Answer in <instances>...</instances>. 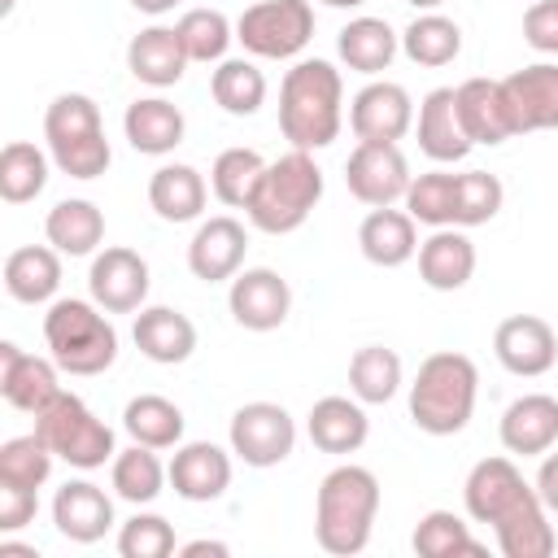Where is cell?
Wrapping results in <instances>:
<instances>
[{"instance_id": "681fc988", "label": "cell", "mask_w": 558, "mask_h": 558, "mask_svg": "<svg viewBox=\"0 0 558 558\" xmlns=\"http://www.w3.org/2000/svg\"><path fill=\"white\" fill-rule=\"evenodd\" d=\"M532 484H536L545 510L558 514V449H545V453H541V466H536V480H532Z\"/></svg>"}, {"instance_id": "9c48e42d", "label": "cell", "mask_w": 558, "mask_h": 558, "mask_svg": "<svg viewBox=\"0 0 558 558\" xmlns=\"http://www.w3.org/2000/svg\"><path fill=\"white\" fill-rule=\"evenodd\" d=\"M235 39L248 57L292 61L314 39V4L310 0H257L235 17Z\"/></svg>"}, {"instance_id": "1f68e13d", "label": "cell", "mask_w": 558, "mask_h": 558, "mask_svg": "<svg viewBox=\"0 0 558 558\" xmlns=\"http://www.w3.org/2000/svg\"><path fill=\"white\" fill-rule=\"evenodd\" d=\"M44 235H48V244H52L61 257H87V253H96L100 240H105V214H100V205L87 201V196H65V201H57V205L48 209Z\"/></svg>"}, {"instance_id": "e0dca14e", "label": "cell", "mask_w": 558, "mask_h": 558, "mask_svg": "<svg viewBox=\"0 0 558 558\" xmlns=\"http://www.w3.org/2000/svg\"><path fill=\"white\" fill-rule=\"evenodd\" d=\"M514 135L558 131V61H536L501 78Z\"/></svg>"}, {"instance_id": "603a6c76", "label": "cell", "mask_w": 558, "mask_h": 558, "mask_svg": "<svg viewBox=\"0 0 558 558\" xmlns=\"http://www.w3.org/2000/svg\"><path fill=\"white\" fill-rule=\"evenodd\" d=\"M135 349L157 366H179L196 353V323L174 305H144L131 327Z\"/></svg>"}, {"instance_id": "484cf974", "label": "cell", "mask_w": 558, "mask_h": 558, "mask_svg": "<svg viewBox=\"0 0 558 558\" xmlns=\"http://www.w3.org/2000/svg\"><path fill=\"white\" fill-rule=\"evenodd\" d=\"M126 70L135 83L144 87H174L187 70V52L174 26H144L140 35H131L126 44Z\"/></svg>"}, {"instance_id": "8fae6325", "label": "cell", "mask_w": 558, "mask_h": 558, "mask_svg": "<svg viewBox=\"0 0 558 558\" xmlns=\"http://www.w3.org/2000/svg\"><path fill=\"white\" fill-rule=\"evenodd\" d=\"M410 161L397 144H375V140H357V148L349 153L344 161V183L349 192L379 209V205H397L405 201V187H410Z\"/></svg>"}, {"instance_id": "e575fe53", "label": "cell", "mask_w": 558, "mask_h": 558, "mask_svg": "<svg viewBox=\"0 0 558 558\" xmlns=\"http://www.w3.org/2000/svg\"><path fill=\"white\" fill-rule=\"evenodd\" d=\"M166 480H170V466H161L157 449H148V445L118 449L113 462H109V484H113V493H118L122 501H131V506H153V501L161 497Z\"/></svg>"}, {"instance_id": "ba28073f", "label": "cell", "mask_w": 558, "mask_h": 558, "mask_svg": "<svg viewBox=\"0 0 558 558\" xmlns=\"http://www.w3.org/2000/svg\"><path fill=\"white\" fill-rule=\"evenodd\" d=\"M35 418V432H39V440L61 458V462H70V466H78V471H96V466H105V462H113V453H118V440H113V427L105 423V418H96L92 414V405L78 397V392H57L39 414H31Z\"/></svg>"}, {"instance_id": "7bdbcfd3", "label": "cell", "mask_w": 558, "mask_h": 558, "mask_svg": "<svg viewBox=\"0 0 558 558\" xmlns=\"http://www.w3.org/2000/svg\"><path fill=\"white\" fill-rule=\"evenodd\" d=\"M52 462L57 453L39 440V432H26V436H13L0 445V484H13V488H44L48 475H52Z\"/></svg>"}, {"instance_id": "4fadbf2b", "label": "cell", "mask_w": 558, "mask_h": 558, "mask_svg": "<svg viewBox=\"0 0 558 558\" xmlns=\"http://www.w3.org/2000/svg\"><path fill=\"white\" fill-rule=\"evenodd\" d=\"M227 310L244 331H275L292 314V288L270 266H248L227 288Z\"/></svg>"}, {"instance_id": "cb8c5ba5", "label": "cell", "mask_w": 558, "mask_h": 558, "mask_svg": "<svg viewBox=\"0 0 558 558\" xmlns=\"http://www.w3.org/2000/svg\"><path fill=\"white\" fill-rule=\"evenodd\" d=\"M418 279L432 292H458L475 275V244L462 227H436L427 240H418Z\"/></svg>"}, {"instance_id": "83f0119b", "label": "cell", "mask_w": 558, "mask_h": 558, "mask_svg": "<svg viewBox=\"0 0 558 558\" xmlns=\"http://www.w3.org/2000/svg\"><path fill=\"white\" fill-rule=\"evenodd\" d=\"M305 432L323 453H357L371 436V418L357 397H318L305 414Z\"/></svg>"}, {"instance_id": "6da1fadb", "label": "cell", "mask_w": 558, "mask_h": 558, "mask_svg": "<svg viewBox=\"0 0 558 558\" xmlns=\"http://www.w3.org/2000/svg\"><path fill=\"white\" fill-rule=\"evenodd\" d=\"M462 506L475 523L493 527L497 549L506 558H549L558 549V536H554V523H549V510L536 484L523 480V471L506 453L480 458L466 471Z\"/></svg>"}, {"instance_id": "f35d334b", "label": "cell", "mask_w": 558, "mask_h": 558, "mask_svg": "<svg viewBox=\"0 0 558 558\" xmlns=\"http://www.w3.org/2000/svg\"><path fill=\"white\" fill-rule=\"evenodd\" d=\"M397 388H401V357H397V349L362 344L349 357V392L362 405H384V401L397 397Z\"/></svg>"}, {"instance_id": "d4e9b609", "label": "cell", "mask_w": 558, "mask_h": 558, "mask_svg": "<svg viewBox=\"0 0 558 558\" xmlns=\"http://www.w3.org/2000/svg\"><path fill=\"white\" fill-rule=\"evenodd\" d=\"M183 131H187V118L179 105H170L166 96H140L126 105L122 113V135L135 153L144 157H166L183 144Z\"/></svg>"}, {"instance_id": "f546056e", "label": "cell", "mask_w": 558, "mask_h": 558, "mask_svg": "<svg viewBox=\"0 0 558 558\" xmlns=\"http://www.w3.org/2000/svg\"><path fill=\"white\" fill-rule=\"evenodd\" d=\"M453 92H458V113H462V126H466L471 144L493 148V144H506L514 135L501 78H462Z\"/></svg>"}, {"instance_id": "d590c367", "label": "cell", "mask_w": 558, "mask_h": 558, "mask_svg": "<svg viewBox=\"0 0 558 558\" xmlns=\"http://www.w3.org/2000/svg\"><path fill=\"white\" fill-rule=\"evenodd\" d=\"M401 52H405L414 65H423V70H440V65L458 61V52H462V26H458L453 17L427 9V13H418V17L401 31Z\"/></svg>"}, {"instance_id": "f1b7e54d", "label": "cell", "mask_w": 558, "mask_h": 558, "mask_svg": "<svg viewBox=\"0 0 558 558\" xmlns=\"http://www.w3.org/2000/svg\"><path fill=\"white\" fill-rule=\"evenodd\" d=\"M205 201H209V183L187 161H166L148 179V205L161 222H196L205 214Z\"/></svg>"}, {"instance_id": "3957f363", "label": "cell", "mask_w": 558, "mask_h": 558, "mask_svg": "<svg viewBox=\"0 0 558 558\" xmlns=\"http://www.w3.org/2000/svg\"><path fill=\"white\" fill-rule=\"evenodd\" d=\"M375 514H379V480H375V471L357 466V462L331 466L323 475L318 493H314V536H318V549H327L336 558L362 554L366 541H371Z\"/></svg>"}, {"instance_id": "4dcf8cb0", "label": "cell", "mask_w": 558, "mask_h": 558, "mask_svg": "<svg viewBox=\"0 0 558 558\" xmlns=\"http://www.w3.org/2000/svg\"><path fill=\"white\" fill-rule=\"evenodd\" d=\"M336 52H340V61H344L349 70L375 78V74H384V70L392 65V57L401 52V35H397L384 17L362 13V17H353V22L340 26Z\"/></svg>"}, {"instance_id": "8992f818", "label": "cell", "mask_w": 558, "mask_h": 558, "mask_svg": "<svg viewBox=\"0 0 558 558\" xmlns=\"http://www.w3.org/2000/svg\"><path fill=\"white\" fill-rule=\"evenodd\" d=\"M323 201V170L314 161V153L292 148L275 161H266L244 214L257 231L266 235H288L296 227H305V218L314 214V205Z\"/></svg>"}, {"instance_id": "ee69618b", "label": "cell", "mask_w": 558, "mask_h": 558, "mask_svg": "<svg viewBox=\"0 0 558 558\" xmlns=\"http://www.w3.org/2000/svg\"><path fill=\"white\" fill-rule=\"evenodd\" d=\"M506 205V187L497 174L488 170H462L458 174V187H453V227H484L501 214Z\"/></svg>"}, {"instance_id": "52a82bcc", "label": "cell", "mask_w": 558, "mask_h": 558, "mask_svg": "<svg viewBox=\"0 0 558 558\" xmlns=\"http://www.w3.org/2000/svg\"><path fill=\"white\" fill-rule=\"evenodd\" d=\"M44 144L48 157L61 174L70 179H100L113 161V148L105 140V122H100V105L83 92H61L48 109H44Z\"/></svg>"}, {"instance_id": "74e56055", "label": "cell", "mask_w": 558, "mask_h": 558, "mask_svg": "<svg viewBox=\"0 0 558 558\" xmlns=\"http://www.w3.org/2000/svg\"><path fill=\"white\" fill-rule=\"evenodd\" d=\"M418 558H480L488 554L484 541L471 536V523L453 510H427L410 536Z\"/></svg>"}, {"instance_id": "ac0fdd59", "label": "cell", "mask_w": 558, "mask_h": 558, "mask_svg": "<svg viewBox=\"0 0 558 558\" xmlns=\"http://www.w3.org/2000/svg\"><path fill=\"white\" fill-rule=\"evenodd\" d=\"M57 371H61V366H57L52 357L26 353V349L13 344V340L0 344V397H4L13 410H22V414H39V410L61 392Z\"/></svg>"}, {"instance_id": "5b68a950", "label": "cell", "mask_w": 558, "mask_h": 558, "mask_svg": "<svg viewBox=\"0 0 558 558\" xmlns=\"http://www.w3.org/2000/svg\"><path fill=\"white\" fill-rule=\"evenodd\" d=\"M44 344L65 375H105L118 362V327L96 301H83V296L48 301Z\"/></svg>"}, {"instance_id": "c3c4849f", "label": "cell", "mask_w": 558, "mask_h": 558, "mask_svg": "<svg viewBox=\"0 0 558 558\" xmlns=\"http://www.w3.org/2000/svg\"><path fill=\"white\" fill-rule=\"evenodd\" d=\"M39 510V493L35 488H13V484H0V536H13L22 532Z\"/></svg>"}, {"instance_id": "ffe728a7", "label": "cell", "mask_w": 558, "mask_h": 558, "mask_svg": "<svg viewBox=\"0 0 558 558\" xmlns=\"http://www.w3.org/2000/svg\"><path fill=\"white\" fill-rule=\"evenodd\" d=\"M52 523L74 545H96L113 527V497L92 480H65L52 497Z\"/></svg>"}, {"instance_id": "db71d44e", "label": "cell", "mask_w": 558, "mask_h": 558, "mask_svg": "<svg viewBox=\"0 0 558 558\" xmlns=\"http://www.w3.org/2000/svg\"><path fill=\"white\" fill-rule=\"evenodd\" d=\"M323 4H327V9H357L362 0H323Z\"/></svg>"}, {"instance_id": "7402d4cb", "label": "cell", "mask_w": 558, "mask_h": 558, "mask_svg": "<svg viewBox=\"0 0 558 558\" xmlns=\"http://www.w3.org/2000/svg\"><path fill=\"white\" fill-rule=\"evenodd\" d=\"M170 484L183 501H218L231 488V453L214 440H187L174 445L170 458Z\"/></svg>"}, {"instance_id": "7a4b0ae2", "label": "cell", "mask_w": 558, "mask_h": 558, "mask_svg": "<svg viewBox=\"0 0 558 558\" xmlns=\"http://www.w3.org/2000/svg\"><path fill=\"white\" fill-rule=\"evenodd\" d=\"M344 126V78L331 61L305 57L279 83V131L292 148H327Z\"/></svg>"}, {"instance_id": "ab89813d", "label": "cell", "mask_w": 558, "mask_h": 558, "mask_svg": "<svg viewBox=\"0 0 558 558\" xmlns=\"http://www.w3.org/2000/svg\"><path fill=\"white\" fill-rule=\"evenodd\" d=\"M48 166L52 157L35 148L31 140H9L0 153V196L9 205H26L48 187Z\"/></svg>"}, {"instance_id": "60d3db41", "label": "cell", "mask_w": 558, "mask_h": 558, "mask_svg": "<svg viewBox=\"0 0 558 558\" xmlns=\"http://www.w3.org/2000/svg\"><path fill=\"white\" fill-rule=\"evenodd\" d=\"M262 170H266V157L257 148H244V144L222 148L214 157V166H209V192L227 209H244L248 196H253V187H257V179H262Z\"/></svg>"}, {"instance_id": "b9f144b4", "label": "cell", "mask_w": 558, "mask_h": 558, "mask_svg": "<svg viewBox=\"0 0 558 558\" xmlns=\"http://www.w3.org/2000/svg\"><path fill=\"white\" fill-rule=\"evenodd\" d=\"M179 39H183V52L187 61H222L231 39H235V22L222 13V9H187L179 22H174Z\"/></svg>"}, {"instance_id": "5bb4252c", "label": "cell", "mask_w": 558, "mask_h": 558, "mask_svg": "<svg viewBox=\"0 0 558 558\" xmlns=\"http://www.w3.org/2000/svg\"><path fill=\"white\" fill-rule=\"evenodd\" d=\"M414 126V100L401 83L392 78H371L353 100H349V131L357 140L375 144H397Z\"/></svg>"}, {"instance_id": "2e32d148", "label": "cell", "mask_w": 558, "mask_h": 558, "mask_svg": "<svg viewBox=\"0 0 558 558\" xmlns=\"http://www.w3.org/2000/svg\"><path fill=\"white\" fill-rule=\"evenodd\" d=\"M244 253H248L244 222L231 214H214V218H201L192 240H187V270L201 283H222V279L240 275Z\"/></svg>"}, {"instance_id": "f907efd6", "label": "cell", "mask_w": 558, "mask_h": 558, "mask_svg": "<svg viewBox=\"0 0 558 558\" xmlns=\"http://www.w3.org/2000/svg\"><path fill=\"white\" fill-rule=\"evenodd\" d=\"M174 554H179V558H205V554H209V558H227V554H231V545H227V541H209V536H196V541L179 545Z\"/></svg>"}, {"instance_id": "f6af8a7d", "label": "cell", "mask_w": 558, "mask_h": 558, "mask_svg": "<svg viewBox=\"0 0 558 558\" xmlns=\"http://www.w3.org/2000/svg\"><path fill=\"white\" fill-rule=\"evenodd\" d=\"M453 187H458V174L449 170H427V174H414L410 187H405V209L414 222L423 227H453Z\"/></svg>"}, {"instance_id": "44dd1931", "label": "cell", "mask_w": 558, "mask_h": 558, "mask_svg": "<svg viewBox=\"0 0 558 558\" xmlns=\"http://www.w3.org/2000/svg\"><path fill=\"white\" fill-rule=\"evenodd\" d=\"M501 449L519 458H541L545 449L558 445V397L549 392H523L506 405L501 414Z\"/></svg>"}, {"instance_id": "7dc6e473", "label": "cell", "mask_w": 558, "mask_h": 558, "mask_svg": "<svg viewBox=\"0 0 558 558\" xmlns=\"http://www.w3.org/2000/svg\"><path fill=\"white\" fill-rule=\"evenodd\" d=\"M523 39L536 52L558 57V0H532L523 9Z\"/></svg>"}, {"instance_id": "7c38bea8", "label": "cell", "mask_w": 558, "mask_h": 558, "mask_svg": "<svg viewBox=\"0 0 558 558\" xmlns=\"http://www.w3.org/2000/svg\"><path fill=\"white\" fill-rule=\"evenodd\" d=\"M148 262L126 244H109L92 257L87 292L105 314H140L148 301Z\"/></svg>"}, {"instance_id": "4316f807", "label": "cell", "mask_w": 558, "mask_h": 558, "mask_svg": "<svg viewBox=\"0 0 558 558\" xmlns=\"http://www.w3.org/2000/svg\"><path fill=\"white\" fill-rule=\"evenodd\" d=\"M357 248L371 266H405L414 253H418V222L410 218V209H392V205H379L362 218L357 227Z\"/></svg>"}, {"instance_id": "30bf717a", "label": "cell", "mask_w": 558, "mask_h": 558, "mask_svg": "<svg viewBox=\"0 0 558 558\" xmlns=\"http://www.w3.org/2000/svg\"><path fill=\"white\" fill-rule=\"evenodd\" d=\"M227 440L244 466L266 471V466H279L296 449V418L279 401H248L231 414Z\"/></svg>"}, {"instance_id": "816d5d0a", "label": "cell", "mask_w": 558, "mask_h": 558, "mask_svg": "<svg viewBox=\"0 0 558 558\" xmlns=\"http://www.w3.org/2000/svg\"><path fill=\"white\" fill-rule=\"evenodd\" d=\"M174 4H183V0H131V9H140V13H148V17H161V13H170Z\"/></svg>"}, {"instance_id": "d6986e66", "label": "cell", "mask_w": 558, "mask_h": 558, "mask_svg": "<svg viewBox=\"0 0 558 558\" xmlns=\"http://www.w3.org/2000/svg\"><path fill=\"white\" fill-rule=\"evenodd\" d=\"M414 131H418V148L423 157H432L436 166H453L462 161L475 144L462 126V113H458V92L453 87H432L418 105V118H414Z\"/></svg>"}, {"instance_id": "11a10c76", "label": "cell", "mask_w": 558, "mask_h": 558, "mask_svg": "<svg viewBox=\"0 0 558 558\" xmlns=\"http://www.w3.org/2000/svg\"><path fill=\"white\" fill-rule=\"evenodd\" d=\"M13 4H17V0H0V9H4V13H13Z\"/></svg>"}, {"instance_id": "9a60e30c", "label": "cell", "mask_w": 558, "mask_h": 558, "mask_svg": "<svg viewBox=\"0 0 558 558\" xmlns=\"http://www.w3.org/2000/svg\"><path fill=\"white\" fill-rule=\"evenodd\" d=\"M493 353L510 375L536 379L558 362V331L541 314H510L493 331Z\"/></svg>"}, {"instance_id": "836d02e7", "label": "cell", "mask_w": 558, "mask_h": 558, "mask_svg": "<svg viewBox=\"0 0 558 558\" xmlns=\"http://www.w3.org/2000/svg\"><path fill=\"white\" fill-rule=\"evenodd\" d=\"M183 423H187L183 410L170 397H161V392H140L122 410L126 436L135 445H148V449H174V445H183Z\"/></svg>"}, {"instance_id": "d6a6232c", "label": "cell", "mask_w": 558, "mask_h": 558, "mask_svg": "<svg viewBox=\"0 0 558 558\" xmlns=\"http://www.w3.org/2000/svg\"><path fill=\"white\" fill-rule=\"evenodd\" d=\"M61 288V253L52 244H26L4 257V292L22 305H44Z\"/></svg>"}, {"instance_id": "f5cc1de1", "label": "cell", "mask_w": 558, "mask_h": 558, "mask_svg": "<svg viewBox=\"0 0 558 558\" xmlns=\"http://www.w3.org/2000/svg\"><path fill=\"white\" fill-rule=\"evenodd\" d=\"M405 4H414V9H418V13H427V9H440V4H445V0H405Z\"/></svg>"}, {"instance_id": "8d00e7d4", "label": "cell", "mask_w": 558, "mask_h": 558, "mask_svg": "<svg viewBox=\"0 0 558 558\" xmlns=\"http://www.w3.org/2000/svg\"><path fill=\"white\" fill-rule=\"evenodd\" d=\"M209 96L231 118H253L266 105V74L248 57H222L209 74Z\"/></svg>"}, {"instance_id": "bcb514c9", "label": "cell", "mask_w": 558, "mask_h": 558, "mask_svg": "<svg viewBox=\"0 0 558 558\" xmlns=\"http://www.w3.org/2000/svg\"><path fill=\"white\" fill-rule=\"evenodd\" d=\"M179 549L170 519L153 514V510H135L122 527H118V554L122 558H170Z\"/></svg>"}, {"instance_id": "277c9868", "label": "cell", "mask_w": 558, "mask_h": 558, "mask_svg": "<svg viewBox=\"0 0 558 558\" xmlns=\"http://www.w3.org/2000/svg\"><path fill=\"white\" fill-rule=\"evenodd\" d=\"M480 397V371L466 353L440 349L418 362V375L410 384V423L427 436H458Z\"/></svg>"}]
</instances>
